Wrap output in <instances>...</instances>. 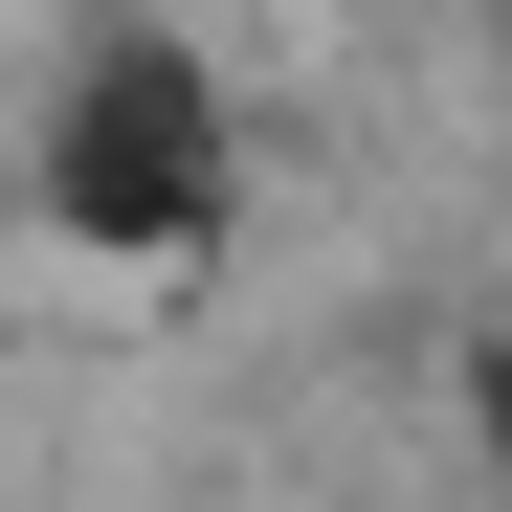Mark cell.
Listing matches in <instances>:
<instances>
[{
	"label": "cell",
	"instance_id": "cell-1",
	"mask_svg": "<svg viewBox=\"0 0 512 512\" xmlns=\"http://www.w3.org/2000/svg\"><path fill=\"white\" fill-rule=\"evenodd\" d=\"M23 223L67 245V268H112V290H201L223 245H245V90H223L179 23L67 45V90L23 134Z\"/></svg>",
	"mask_w": 512,
	"mask_h": 512
}]
</instances>
